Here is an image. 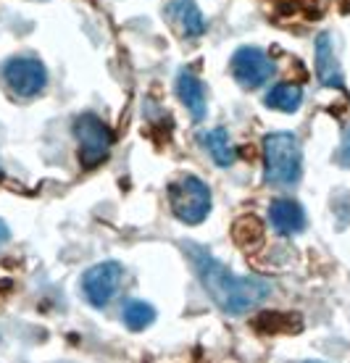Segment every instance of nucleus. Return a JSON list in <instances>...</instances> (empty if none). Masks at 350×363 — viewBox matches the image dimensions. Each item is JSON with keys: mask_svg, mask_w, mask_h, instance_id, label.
<instances>
[{"mask_svg": "<svg viewBox=\"0 0 350 363\" xmlns=\"http://www.w3.org/2000/svg\"><path fill=\"white\" fill-rule=\"evenodd\" d=\"M177 95L185 103V108L192 113V121H203V116H206V90H203V82L187 69H182L177 74Z\"/></svg>", "mask_w": 350, "mask_h": 363, "instance_id": "11", "label": "nucleus"}, {"mask_svg": "<svg viewBox=\"0 0 350 363\" xmlns=\"http://www.w3.org/2000/svg\"><path fill=\"white\" fill-rule=\"evenodd\" d=\"M274 61L256 45L237 48L232 55V77L243 90H258L271 79Z\"/></svg>", "mask_w": 350, "mask_h": 363, "instance_id": "6", "label": "nucleus"}, {"mask_svg": "<svg viewBox=\"0 0 350 363\" xmlns=\"http://www.w3.org/2000/svg\"><path fill=\"white\" fill-rule=\"evenodd\" d=\"M166 16L180 27L185 37H203V32H206V18L195 6V0H169Z\"/></svg>", "mask_w": 350, "mask_h": 363, "instance_id": "10", "label": "nucleus"}, {"mask_svg": "<svg viewBox=\"0 0 350 363\" xmlns=\"http://www.w3.org/2000/svg\"><path fill=\"white\" fill-rule=\"evenodd\" d=\"M263 103L274 111H282V113H295V111L303 106V87H300V84L282 82V84H277V87H271Z\"/></svg>", "mask_w": 350, "mask_h": 363, "instance_id": "12", "label": "nucleus"}, {"mask_svg": "<svg viewBox=\"0 0 350 363\" xmlns=\"http://www.w3.org/2000/svg\"><path fill=\"white\" fill-rule=\"evenodd\" d=\"M337 161L340 166H350V127L345 129V135H342V145L337 150Z\"/></svg>", "mask_w": 350, "mask_h": 363, "instance_id": "17", "label": "nucleus"}, {"mask_svg": "<svg viewBox=\"0 0 350 363\" xmlns=\"http://www.w3.org/2000/svg\"><path fill=\"white\" fill-rule=\"evenodd\" d=\"M269 221L274 232L279 235H297V232H303L305 229V213L303 208L297 206L295 200H288V198H279L274 200L269 206Z\"/></svg>", "mask_w": 350, "mask_h": 363, "instance_id": "9", "label": "nucleus"}, {"mask_svg": "<svg viewBox=\"0 0 350 363\" xmlns=\"http://www.w3.org/2000/svg\"><path fill=\"white\" fill-rule=\"evenodd\" d=\"M169 206L182 224L195 227L211 213V190L206 182L192 174L180 177L169 184Z\"/></svg>", "mask_w": 350, "mask_h": 363, "instance_id": "3", "label": "nucleus"}, {"mask_svg": "<svg viewBox=\"0 0 350 363\" xmlns=\"http://www.w3.org/2000/svg\"><path fill=\"white\" fill-rule=\"evenodd\" d=\"M232 237L237 245L243 247H253L261 242V237H263V229H261V221L256 216H243L234 221L232 227Z\"/></svg>", "mask_w": 350, "mask_h": 363, "instance_id": "15", "label": "nucleus"}, {"mask_svg": "<svg viewBox=\"0 0 350 363\" xmlns=\"http://www.w3.org/2000/svg\"><path fill=\"white\" fill-rule=\"evenodd\" d=\"M121 279H124V266L119 261H103V264H95L84 272L82 292L92 308H106L108 303L116 298Z\"/></svg>", "mask_w": 350, "mask_h": 363, "instance_id": "5", "label": "nucleus"}, {"mask_svg": "<svg viewBox=\"0 0 350 363\" xmlns=\"http://www.w3.org/2000/svg\"><path fill=\"white\" fill-rule=\"evenodd\" d=\"M3 79L16 98H37L45 90L48 72L37 58H11L3 66Z\"/></svg>", "mask_w": 350, "mask_h": 363, "instance_id": "7", "label": "nucleus"}, {"mask_svg": "<svg viewBox=\"0 0 350 363\" xmlns=\"http://www.w3.org/2000/svg\"><path fill=\"white\" fill-rule=\"evenodd\" d=\"M316 74H319V82L324 87H334V90L345 87V77H342V69L337 64V58H334V48L329 35L316 37Z\"/></svg>", "mask_w": 350, "mask_h": 363, "instance_id": "8", "label": "nucleus"}, {"mask_svg": "<svg viewBox=\"0 0 350 363\" xmlns=\"http://www.w3.org/2000/svg\"><path fill=\"white\" fill-rule=\"evenodd\" d=\"M185 253L190 255L192 269L198 274L203 290L208 292V298L224 313L243 316L271 295V281L261 277H237L219 258H214L195 242H185Z\"/></svg>", "mask_w": 350, "mask_h": 363, "instance_id": "1", "label": "nucleus"}, {"mask_svg": "<svg viewBox=\"0 0 350 363\" xmlns=\"http://www.w3.org/2000/svg\"><path fill=\"white\" fill-rule=\"evenodd\" d=\"M124 327L132 329V332H140V329L151 327L153 321H155V308H153L151 303H145V300H129L124 306Z\"/></svg>", "mask_w": 350, "mask_h": 363, "instance_id": "14", "label": "nucleus"}, {"mask_svg": "<svg viewBox=\"0 0 350 363\" xmlns=\"http://www.w3.org/2000/svg\"><path fill=\"white\" fill-rule=\"evenodd\" d=\"M203 145H206V150L211 153L214 164L222 166V169H229V166L237 161V150H234V145L229 143V135H226L224 129H214V132L203 135Z\"/></svg>", "mask_w": 350, "mask_h": 363, "instance_id": "13", "label": "nucleus"}, {"mask_svg": "<svg viewBox=\"0 0 350 363\" xmlns=\"http://www.w3.org/2000/svg\"><path fill=\"white\" fill-rule=\"evenodd\" d=\"M303 174V150L292 132L263 137V182L269 187H292Z\"/></svg>", "mask_w": 350, "mask_h": 363, "instance_id": "2", "label": "nucleus"}, {"mask_svg": "<svg viewBox=\"0 0 350 363\" xmlns=\"http://www.w3.org/2000/svg\"><path fill=\"white\" fill-rule=\"evenodd\" d=\"M72 132L80 143V164L84 169H95L106 161L111 145H114V135L95 113H80L74 118Z\"/></svg>", "mask_w": 350, "mask_h": 363, "instance_id": "4", "label": "nucleus"}, {"mask_svg": "<svg viewBox=\"0 0 350 363\" xmlns=\"http://www.w3.org/2000/svg\"><path fill=\"white\" fill-rule=\"evenodd\" d=\"M11 240V229L6 227V221L0 218V242H9Z\"/></svg>", "mask_w": 350, "mask_h": 363, "instance_id": "18", "label": "nucleus"}, {"mask_svg": "<svg viewBox=\"0 0 350 363\" xmlns=\"http://www.w3.org/2000/svg\"><path fill=\"white\" fill-rule=\"evenodd\" d=\"M253 327L263 332V335H279V332H292V329L300 327V321L288 313H261L256 321H253Z\"/></svg>", "mask_w": 350, "mask_h": 363, "instance_id": "16", "label": "nucleus"}]
</instances>
